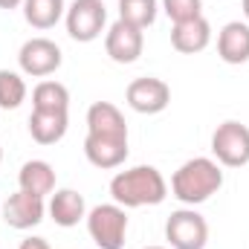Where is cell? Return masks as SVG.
Returning <instances> with one entry per match:
<instances>
[{
	"mask_svg": "<svg viewBox=\"0 0 249 249\" xmlns=\"http://www.w3.org/2000/svg\"><path fill=\"white\" fill-rule=\"evenodd\" d=\"M110 197L122 209H142V206H160L168 197V183L160 168L154 165H133L119 171L110 180Z\"/></svg>",
	"mask_w": 249,
	"mask_h": 249,
	"instance_id": "obj_1",
	"label": "cell"
},
{
	"mask_svg": "<svg viewBox=\"0 0 249 249\" xmlns=\"http://www.w3.org/2000/svg\"><path fill=\"white\" fill-rule=\"evenodd\" d=\"M223 188V171L214 160L209 157H194L183 162L174 177H171V194L186 203V206H200L206 203L212 194H217Z\"/></svg>",
	"mask_w": 249,
	"mask_h": 249,
	"instance_id": "obj_2",
	"label": "cell"
},
{
	"mask_svg": "<svg viewBox=\"0 0 249 249\" xmlns=\"http://www.w3.org/2000/svg\"><path fill=\"white\" fill-rule=\"evenodd\" d=\"M87 232L99 249H122L127 235V212L119 203H102L87 212Z\"/></svg>",
	"mask_w": 249,
	"mask_h": 249,
	"instance_id": "obj_3",
	"label": "cell"
},
{
	"mask_svg": "<svg viewBox=\"0 0 249 249\" xmlns=\"http://www.w3.org/2000/svg\"><path fill=\"white\" fill-rule=\"evenodd\" d=\"M212 154H214V162L223 168L249 165V127L235 119L217 124V130L212 133Z\"/></svg>",
	"mask_w": 249,
	"mask_h": 249,
	"instance_id": "obj_4",
	"label": "cell"
},
{
	"mask_svg": "<svg viewBox=\"0 0 249 249\" xmlns=\"http://www.w3.org/2000/svg\"><path fill=\"white\" fill-rule=\"evenodd\" d=\"M165 241L171 244V249H206L209 223L194 206L177 209L165 220Z\"/></svg>",
	"mask_w": 249,
	"mask_h": 249,
	"instance_id": "obj_5",
	"label": "cell"
},
{
	"mask_svg": "<svg viewBox=\"0 0 249 249\" xmlns=\"http://www.w3.org/2000/svg\"><path fill=\"white\" fill-rule=\"evenodd\" d=\"M67 35L78 44H90L105 32L107 23V9L102 0H72L64 15Z\"/></svg>",
	"mask_w": 249,
	"mask_h": 249,
	"instance_id": "obj_6",
	"label": "cell"
},
{
	"mask_svg": "<svg viewBox=\"0 0 249 249\" xmlns=\"http://www.w3.org/2000/svg\"><path fill=\"white\" fill-rule=\"evenodd\" d=\"M124 102L130 110L142 113V116H154L162 113L171 105V87L162 78L145 75V78H133L124 90Z\"/></svg>",
	"mask_w": 249,
	"mask_h": 249,
	"instance_id": "obj_7",
	"label": "cell"
},
{
	"mask_svg": "<svg viewBox=\"0 0 249 249\" xmlns=\"http://www.w3.org/2000/svg\"><path fill=\"white\" fill-rule=\"evenodd\" d=\"M64 61L61 47L50 38H29L20 53H18V64H20V72L23 75H32V78H47L53 75Z\"/></svg>",
	"mask_w": 249,
	"mask_h": 249,
	"instance_id": "obj_8",
	"label": "cell"
},
{
	"mask_svg": "<svg viewBox=\"0 0 249 249\" xmlns=\"http://www.w3.org/2000/svg\"><path fill=\"white\" fill-rule=\"evenodd\" d=\"M142 50H145V29H139L127 20H116L105 32V53L110 55V61L133 64L139 61Z\"/></svg>",
	"mask_w": 249,
	"mask_h": 249,
	"instance_id": "obj_9",
	"label": "cell"
},
{
	"mask_svg": "<svg viewBox=\"0 0 249 249\" xmlns=\"http://www.w3.org/2000/svg\"><path fill=\"white\" fill-rule=\"evenodd\" d=\"M44 214H47V203H44V197L29 194V191H20V188L3 203V220H6V226L20 229V232L38 226V223L44 220Z\"/></svg>",
	"mask_w": 249,
	"mask_h": 249,
	"instance_id": "obj_10",
	"label": "cell"
},
{
	"mask_svg": "<svg viewBox=\"0 0 249 249\" xmlns=\"http://www.w3.org/2000/svg\"><path fill=\"white\" fill-rule=\"evenodd\" d=\"M84 157L90 165L110 171L119 168L127 160V136H99V133H87L84 139Z\"/></svg>",
	"mask_w": 249,
	"mask_h": 249,
	"instance_id": "obj_11",
	"label": "cell"
},
{
	"mask_svg": "<svg viewBox=\"0 0 249 249\" xmlns=\"http://www.w3.org/2000/svg\"><path fill=\"white\" fill-rule=\"evenodd\" d=\"M212 44V23L200 15L186 23H174L171 29V47L183 55H197Z\"/></svg>",
	"mask_w": 249,
	"mask_h": 249,
	"instance_id": "obj_12",
	"label": "cell"
},
{
	"mask_svg": "<svg viewBox=\"0 0 249 249\" xmlns=\"http://www.w3.org/2000/svg\"><path fill=\"white\" fill-rule=\"evenodd\" d=\"M217 55L226 64L249 61V23L247 20H229L217 32Z\"/></svg>",
	"mask_w": 249,
	"mask_h": 249,
	"instance_id": "obj_13",
	"label": "cell"
},
{
	"mask_svg": "<svg viewBox=\"0 0 249 249\" xmlns=\"http://www.w3.org/2000/svg\"><path fill=\"white\" fill-rule=\"evenodd\" d=\"M47 214L55 220V226H78L84 217H87V203L84 197L75 191V188H58L53 197H50V206H47Z\"/></svg>",
	"mask_w": 249,
	"mask_h": 249,
	"instance_id": "obj_14",
	"label": "cell"
},
{
	"mask_svg": "<svg viewBox=\"0 0 249 249\" xmlns=\"http://www.w3.org/2000/svg\"><path fill=\"white\" fill-rule=\"evenodd\" d=\"M67 127H70V116L64 110H32V116H29V136L38 145L61 142Z\"/></svg>",
	"mask_w": 249,
	"mask_h": 249,
	"instance_id": "obj_15",
	"label": "cell"
},
{
	"mask_svg": "<svg viewBox=\"0 0 249 249\" xmlns=\"http://www.w3.org/2000/svg\"><path fill=\"white\" fill-rule=\"evenodd\" d=\"M87 133L99 136H127L122 110L113 102H93L87 110Z\"/></svg>",
	"mask_w": 249,
	"mask_h": 249,
	"instance_id": "obj_16",
	"label": "cell"
},
{
	"mask_svg": "<svg viewBox=\"0 0 249 249\" xmlns=\"http://www.w3.org/2000/svg\"><path fill=\"white\" fill-rule=\"evenodd\" d=\"M18 186H20V191L47 197L55 191V168L47 160H29L18 171Z\"/></svg>",
	"mask_w": 249,
	"mask_h": 249,
	"instance_id": "obj_17",
	"label": "cell"
},
{
	"mask_svg": "<svg viewBox=\"0 0 249 249\" xmlns=\"http://www.w3.org/2000/svg\"><path fill=\"white\" fill-rule=\"evenodd\" d=\"M23 18L32 29H53L64 15H67V3L64 0H23Z\"/></svg>",
	"mask_w": 249,
	"mask_h": 249,
	"instance_id": "obj_18",
	"label": "cell"
},
{
	"mask_svg": "<svg viewBox=\"0 0 249 249\" xmlns=\"http://www.w3.org/2000/svg\"><path fill=\"white\" fill-rule=\"evenodd\" d=\"M32 110H70V90L61 81H41L32 90Z\"/></svg>",
	"mask_w": 249,
	"mask_h": 249,
	"instance_id": "obj_19",
	"label": "cell"
},
{
	"mask_svg": "<svg viewBox=\"0 0 249 249\" xmlns=\"http://www.w3.org/2000/svg\"><path fill=\"white\" fill-rule=\"evenodd\" d=\"M160 3L157 0H119V20H127L139 29H148L157 20Z\"/></svg>",
	"mask_w": 249,
	"mask_h": 249,
	"instance_id": "obj_20",
	"label": "cell"
},
{
	"mask_svg": "<svg viewBox=\"0 0 249 249\" xmlns=\"http://www.w3.org/2000/svg\"><path fill=\"white\" fill-rule=\"evenodd\" d=\"M26 102V81L20 72L12 70H0V107L3 110H15Z\"/></svg>",
	"mask_w": 249,
	"mask_h": 249,
	"instance_id": "obj_21",
	"label": "cell"
},
{
	"mask_svg": "<svg viewBox=\"0 0 249 249\" xmlns=\"http://www.w3.org/2000/svg\"><path fill=\"white\" fill-rule=\"evenodd\" d=\"M162 12L171 18V23H186L203 15V0H162Z\"/></svg>",
	"mask_w": 249,
	"mask_h": 249,
	"instance_id": "obj_22",
	"label": "cell"
},
{
	"mask_svg": "<svg viewBox=\"0 0 249 249\" xmlns=\"http://www.w3.org/2000/svg\"><path fill=\"white\" fill-rule=\"evenodd\" d=\"M18 249H53V247H50L44 238H23Z\"/></svg>",
	"mask_w": 249,
	"mask_h": 249,
	"instance_id": "obj_23",
	"label": "cell"
},
{
	"mask_svg": "<svg viewBox=\"0 0 249 249\" xmlns=\"http://www.w3.org/2000/svg\"><path fill=\"white\" fill-rule=\"evenodd\" d=\"M18 6H23V0H0V9H18Z\"/></svg>",
	"mask_w": 249,
	"mask_h": 249,
	"instance_id": "obj_24",
	"label": "cell"
},
{
	"mask_svg": "<svg viewBox=\"0 0 249 249\" xmlns=\"http://www.w3.org/2000/svg\"><path fill=\"white\" fill-rule=\"evenodd\" d=\"M241 6H244V18H247V23H249V0H241Z\"/></svg>",
	"mask_w": 249,
	"mask_h": 249,
	"instance_id": "obj_25",
	"label": "cell"
},
{
	"mask_svg": "<svg viewBox=\"0 0 249 249\" xmlns=\"http://www.w3.org/2000/svg\"><path fill=\"white\" fill-rule=\"evenodd\" d=\"M145 249H165V247H145Z\"/></svg>",
	"mask_w": 249,
	"mask_h": 249,
	"instance_id": "obj_26",
	"label": "cell"
},
{
	"mask_svg": "<svg viewBox=\"0 0 249 249\" xmlns=\"http://www.w3.org/2000/svg\"><path fill=\"white\" fill-rule=\"evenodd\" d=\"M0 162H3V148H0Z\"/></svg>",
	"mask_w": 249,
	"mask_h": 249,
	"instance_id": "obj_27",
	"label": "cell"
}]
</instances>
